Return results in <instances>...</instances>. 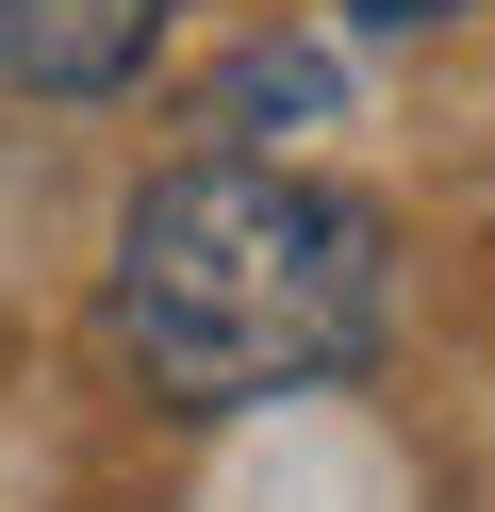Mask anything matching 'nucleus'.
I'll use <instances>...</instances> for the list:
<instances>
[{
    "instance_id": "obj_1",
    "label": "nucleus",
    "mask_w": 495,
    "mask_h": 512,
    "mask_svg": "<svg viewBox=\"0 0 495 512\" xmlns=\"http://www.w3.org/2000/svg\"><path fill=\"white\" fill-rule=\"evenodd\" d=\"M380 314H396V232L347 182H297L264 149L165 166L116 232V331L182 413L314 397L380 347Z\"/></svg>"
},
{
    "instance_id": "obj_2",
    "label": "nucleus",
    "mask_w": 495,
    "mask_h": 512,
    "mask_svg": "<svg viewBox=\"0 0 495 512\" xmlns=\"http://www.w3.org/2000/svg\"><path fill=\"white\" fill-rule=\"evenodd\" d=\"M165 50V0H0V83L17 100H116Z\"/></svg>"
},
{
    "instance_id": "obj_4",
    "label": "nucleus",
    "mask_w": 495,
    "mask_h": 512,
    "mask_svg": "<svg viewBox=\"0 0 495 512\" xmlns=\"http://www.w3.org/2000/svg\"><path fill=\"white\" fill-rule=\"evenodd\" d=\"M363 17H446V0H363Z\"/></svg>"
},
{
    "instance_id": "obj_3",
    "label": "nucleus",
    "mask_w": 495,
    "mask_h": 512,
    "mask_svg": "<svg viewBox=\"0 0 495 512\" xmlns=\"http://www.w3.org/2000/svg\"><path fill=\"white\" fill-rule=\"evenodd\" d=\"M264 116H330L314 50H248V67H231V133H264Z\"/></svg>"
}]
</instances>
